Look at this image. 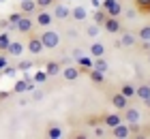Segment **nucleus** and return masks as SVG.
Wrapping results in <instances>:
<instances>
[{
	"instance_id": "ea45409f",
	"label": "nucleus",
	"mask_w": 150,
	"mask_h": 139,
	"mask_svg": "<svg viewBox=\"0 0 150 139\" xmlns=\"http://www.w3.org/2000/svg\"><path fill=\"white\" fill-rule=\"evenodd\" d=\"M144 105H146V107H150V96H148V99L144 101Z\"/></svg>"
},
{
	"instance_id": "4c0bfd02",
	"label": "nucleus",
	"mask_w": 150,
	"mask_h": 139,
	"mask_svg": "<svg viewBox=\"0 0 150 139\" xmlns=\"http://www.w3.org/2000/svg\"><path fill=\"white\" fill-rule=\"evenodd\" d=\"M4 66H6V58H4V56H0V71H2Z\"/></svg>"
},
{
	"instance_id": "79ce46f5",
	"label": "nucleus",
	"mask_w": 150,
	"mask_h": 139,
	"mask_svg": "<svg viewBox=\"0 0 150 139\" xmlns=\"http://www.w3.org/2000/svg\"><path fill=\"white\" fill-rule=\"evenodd\" d=\"M0 2H2V0H0Z\"/></svg>"
},
{
	"instance_id": "ddd939ff",
	"label": "nucleus",
	"mask_w": 150,
	"mask_h": 139,
	"mask_svg": "<svg viewBox=\"0 0 150 139\" xmlns=\"http://www.w3.org/2000/svg\"><path fill=\"white\" fill-rule=\"evenodd\" d=\"M101 122H103V126L105 128H112V126H116V124H120L122 122V116L120 114H105V116H101Z\"/></svg>"
},
{
	"instance_id": "a211bd4d",
	"label": "nucleus",
	"mask_w": 150,
	"mask_h": 139,
	"mask_svg": "<svg viewBox=\"0 0 150 139\" xmlns=\"http://www.w3.org/2000/svg\"><path fill=\"white\" fill-rule=\"evenodd\" d=\"M88 54H90L92 58H101V56H105V45L99 43V41H94L90 45V49H88Z\"/></svg>"
},
{
	"instance_id": "7c9ffc66",
	"label": "nucleus",
	"mask_w": 150,
	"mask_h": 139,
	"mask_svg": "<svg viewBox=\"0 0 150 139\" xmlns=\"http://www.w3.org/2000/svg\"><path fill=\"white\" fill-rule=\"evenodd\" d=\"M35 2H37L39 9H50V6H54V2H56V0H35Z\"/></svg>"
},
{
	"instance_id": "412c9836",
	"label": "nucleus",
	"mask_w": 150,
	"mask_h": 139,
	"mask_svg": "<svg viewBox=\"0 0 150 139\" xmlns=\"http://www.w3.org/2000/svg\"><path fill=\"white\" fill-rule=\"evenodd\" d=\"M120 92L125 94L129 101H131L133 96H135V86H133V83H122V86H120Z\"/></svg>"
},
{
	"instance_id": "423d86ee",
	"label": "nucleus",
	"mask_w": 150,
	"mask_h": 139,
	"mask_svg": "<svg viewBox=\"0 0 150 139\" xmlns=\"http://www.w3.org/2000/svg\"><path fill=\"white\" fill-rule=\"evenodd\" d=\"M101 28H103L105 32H110V34H118L122 30V24H120L118 17H110V15H107V19L101 24Z\"/></svg>"
},
{
	"instance_id": "a878e982",
	"label": "nucleus",
	"mask_w": 150,
	"mask_h": 139,
	"mask_svg": "<svg viewBox=\"0 0 150 139\" xmlns=\"http://www.w3.org/2000/svg\"><path fill=\"white\" fill-rule=\"evenodd\" d=\"M47 137H50V139H60V137H62V128L52 124V126L47 128Z\"/></svg>"
},
{
	"instance_id": "c756f323",
	"label": "nucleus",
	"mask_w": 150,
	"mask_h": 139,
	"mask_svg": "<svg viewBox=\"0 0 150 139\" xmlns=\"http://www.w3.org/2000/svg\"><path fill=\"white\" fill-rule=\"evenodd\" d=\"M24 15V13H11V15H9V19H6V22H9V28H13V30H15V24L19 22V17H22Z\"/></svg>"
},
{
	"instance_id": "a19ab883",
	"label": "nucleus",
	"mask_w": 150,
	"mask_h": 139,
	"mask_svg": "<svg viewBox=\"0 0 150 139\" xmlns=\"http://www.w3.org/2000/svg\"><path fill=\"white\" fill-rule=\"evenodd\" d=\"M148 62H150V56H148Z\"/></svg>"
},
{
	"instance_id": "7ed1b4c3",
	"label": "nucleus",
	"mask_w": 150,
	"mask_h": 139,
	"mask_svg": "<svg viewBox=\"0 0 150 139\" xmlns=\"http://www.w3.org/2000/svg\"><path fill=\"white\" fill-rule=\"evenodd\" d=\"M101 9H103L110 17H120L122 15V4H120V0H103L101 2Z\"/></svg>"
},
{
	"instance_id": "b1692460",
	"label": "nucleus",
	"mask_w": 150,
	"mask_h": 139,
	"mask_svg": "<svg viewBox=\"0 0 150 139\" xmlns=\"http://www.w3.org/2000/svg\"><path fill=\"white\" fill-rule=\"evenodd\" d=\"M137 39H139V41H144V43H146V41H150V24L142 26L139 30H137Z\"/></svg>"
},
{
	"instance_id": "f704fd0d",
	"label": "nucleus",
	"mask_w": 150,
	"mask_h": 139,
	"mask_svg": "<svg viewBox=\"0 0 150 139\" xmlns=\"http://www.w3.org/2000/svg\"><path fill=\"white\" fill-rule=\"evenodd\" d=\"M99 122H101V118H88V124H90V126H97Z\"/></svg>"
},
{
	"instance_id": "f03ea898",
	"label": "nucleus",
	"mask_w": 150,
	"mask_h": 139,
	"mask_svg": "<svg viewBox=\"0 0 150 139\" xmlns=\"http://www.w3.org/2000/svg\"><path fill=\"white\" fill-rule=\"evenodd\" d=\"M26 49H28V54H32V56H39V54H43V52H45V47H43V43H41V37H39V34H35V32H30V34H28V41H26Z\"/></svg>"
},
{
	"instance_id": "9d476101",
	"label": "nucleus",
	"mask_w": 150,
	"mask_h": 139,
	"mask_svg": "<svg viewBox=\"0 0 150 139\" xmlns=\"http://www.w3.org/2000/svg\"><path fill=\"white\" fill-rule=\"evenodd\" d=\"M52 15H54V19H69L71 17V9L69 6H64V4H54V9H52Z\"/></svg>"
},
{
	"instance_id": "bb28decb",
	"label": "nucleus",
	"mask_w": 150,
	"mask_h": 139,
	"mask_svg": "<svg viewBox=\"0 0 150 139\" xmlns=\"http://www.w3.org/2000/svg\"><path fill=\"white\" fill-rule=\"evenodd\" d=\"M9 43H11V34L9 32H2V34H0V52H6Z\"/></svg>"
},
{
	"instance_id": "393cba45",
	"label": "nucleus",
	"mask_w": 150,
	"mask_h": 139,
	"mask_svg": "<svg viewBox=\"0 0 150 139\" xmlns=\"http://www.w3.org/2000/svg\"><path fill=\"white\" fill-rule=\"evenodd\" d=\"M99 32H101V26H99V24H88V26H86V34H88L90 39H97Z\"/></svg>"
},
{
	"instance_id": "0eeeda50",
	"label": "nucleus",
	"mask_w": 150,
	"mask_h": 139,
	"mask_svg": "<svg viewBox=\"0 0 150 139\" xmlns=\"http://www.w3.org/2000/svg\"><path fill=\"white\" fill-rule=\"evenodd\" d=\"M62 79H67V81H75V79H79V75H81V68L79 66H75V64H67V66H62Z\"/></svg>"
},
{
	"instance_id": "dca6fc26",
	"label": "nucleus",
	"mask_w": 150,
	"mask_h": 139,
	"mask_svg": "<svg viewBox=\"0 0 150 139\" xmlns=\"http://www.w3.org/2000/svg\"><path fill=\"white\" fill-rule=\"evenodd\" d=\"M71 17L75 19V22H86V19H88L86 6H73V9H71Z\"/></svg>"
},
{
	"instance_id": "9b49d317",
	"label": "nucleus",
	"mask_w": 150,
	"mask_h": 139,
	"mask_svg": "<svg viewBox=\"0 0 150 139\" xmlns=\"http://www.w3.org/2000/svg\"><path fill=\"white\" fill-rule=\"evenodd\" d=\"M24 52H26V43H22V41H11L6 47V54H11L13 58H19Z\"/></svg>"
},
{
	"instance_id": "f257e3e1",
	"label": "nucleus",
	"mask_w": 150,
	"mask_h": 139,
	"mask_svg": "<svg viewBox=\"0 0 150 139\" xmlns=\"http://www.w3.org/2000/svg\"><path fill=\"white\" fill-rule=\"evenodd\" d=\"M39 37H41V43H43L45 49H56L60 45V32H56V30H45Z\"/></svg>"
},
{
	"instance_id": "6e6552de",
	"label": "nucleus",
	"mask_w": 150,
	"mask_h": 139,
	"mask_svg": "<svg viewBox=\"0 0 150 139\" xmlns=\"http://www.w3.org/2000/svg\"><path fill=\"white\" fill-rule=\"evenodd\" d=\"M110 103L114 105V109H118V111H122L125 107H129V99L122 92H114L112 96H110Z\"/></svg>"
},
{
	"instance_id": "20e7f679",
	"label": "nucleus",
	"mask_w": 150,
	"mask_h": 139,
	"mask_svg": "<svg viewBox=\"0 0 150 139\" xmlns=\"http://www.w3.org/2000/svg\"><path fill=\"white\" fill-rule=\"evenodd\" d=\"M54 22V15H52V11H47V9H39L37 11V17H35V26L39 28H50Z\"/></svg>"
},
{
	"instance_id": "f3484780",
	"label": "nucleus",
	"mask_w": 150,
	"mask_h": 139,
	"mask_svg": "<svg viewBox=\"0 0 150 139\" xmlns=\"http://www.w3.org/2000/svg\"><path fill=\"white\" fill-rule=\"evenodd\" d=\"M135 96H137L139 101H146L150 96V83H139V86H135Z\"/></svg>"
},
{
	"instance_id": "4468645a",
	"label": "nucleus",
	"mask_w": 150,
	"mask_h": 139,
	"mask_svg": "<svg viewBox=\"0 0 150 139\" xmlns=\"http://www.w3.org/2000/svg\"><path fill=\"white\" fill-rule=\"evenodd\" d=\"M39 6L35 0H19V13H24V15H32V13H37Z\"/></svg>"
},
{
	"instance_id": "72a5a7b5",
	"label": "nucleus",
	"mask_w": 150,
	"mask_h": 139,
	"mask_svg": "<svg viewBox=\"0 0 150 139\" xmlns=\"http://www.w3.org/2000/svg\"><path fill=\"white\" fill-rule=\"evenodd\" d=\"M94 135H97V137H103V135H105V128L97 124V126H94Z\"/></svg>"
},
{
	"instance_id": "39448f33",
	"label": "nucleus",
	"mask_w": 150,
	"mask_h": 139,
	"mask_svg": "<svg viewBox=\"0 0 150 139\" xmlns=\"http://www.w3.org/2000/svg\"><path fill=\"white\" fill-rule=\"evenodd\" d=\"M32 28H35V19H32L30 15H22V17H19V22L15 24V30L19 34H30Z\"/></svg>"
},
{
	"instance_id": "f8f14e48",
	"label": "nucleus",
	"mask_w": 150,
	"mask_h": 139,
	"mask_svg": "<svg viewBox=\"0 0 150 139\" xmlns=\"http://www.w3.org/2000/svg\"><path fill=\"white\" fill-rule=\"evenodd\" d=\"M60 71H62V62H58V60H47L45 62L47 77H56V75H60Z\"/></svg>"
},
{
	"instance_id": "4be33fe9",
	"label": "nucleus",
	"mask_w": 150,
	"mask_h": 139,
	"mask_svg": "<svg viewBox=\"0 0 150 139\" xmlns=\"http://www.w3.org/2000/svg\"><path fill=\"white\" fill-rule=\"evenodd\" d=\"M135 6H137L139 13H144V15H148L150 13V0H133Z\"/></svg>"
},
{
	"instance_id": "6ab92c4d",
	"label": "nucleus",
	"mask_w": 150,
	"mask_h": 139,
	"mask_svg": "<svg viewBox=\"0 0 150 139\" xmlns=\"http://www.w3.org/2000/svg\"><path fill=\"white\" fill-rule=\"evenodd\" d=\"M92 68H94V71H101V73H107L110 64H107L105 56H101V58H92Z\"/></svg>"
},
{
	"instance_id": "5701e85b",
	"label": "nucleus",
	"mask_w": 150,
	"mask_h": 139,
	"mask_svg": "<svg viewBox=\"0 0 150 139\" xmlns=\"http://www.w3.org/2000/svg\"><path fill=\"white\" fill-rule=\"evenodd\" d=\"M88 75H90V79L94 83H103L105 81V73H101V71H94V68H88Z\"/></svg>"
},
{
	"instance_id": "2f4dec72",
	"label": "nucleus",
	"mask_w": 150,
	"mask_h": 139,
	"mask_svg": "<svg viewBox=\"0 0 150 139\" xmlns=\"http://www.w3.org/2000/svg\"><path fill=\"white\" fill-rule=\"evenodd\" d=\"M45 79H47V73H45V71H39V73L35 75V83H43Z\"/></svg>"
},
{
	"instance_id": "cd10ccee",
	"label": "nucleus",
	"mask_w": 150,
	"mask_h": 139,
	"mask_svg": "<svg viewBox=\"0 0 150 139\" xmlns=\"http://www.w3.org/2000/svg\"><path fill=\"white\" fill-rule=\"evenodd\" d=\"M105 19H107V13L101 9V6H99V11L94 9V24H99V26H101V24L105 22Z\"/></svg>"
},
{
	"instance_id": "473e14b6",
	"label": "nucleus",
	"mask_w": 150,
	"mask_h": 139,
	"mask_svg": "<svg viewBox=\"0 0 150 139\" xmlns=\"http://www.w3.org/2000/svg\"><path fill=\"white\" fill-rule=\"evenodd\" d=\"M17 68H22V71H28V68H32V60H22Z\"/></svg>"
},
{
	"instance_id": "58836bf2",
	"label": "nucleus",
	"mask_w": 150,
	"mask_h": 139,
	"mask_svg": "<svg viewBox=\"0 0 150 139\" xmlns=\"http://www.w3.org/2000/svg\"><path fill=\"white\" fill-rule=\"evenodd\" d=\"M90 4L94 6V9H99V6H101V0H90Z\"/></svg>"
},
{
	"instance_id": "c9c22d12",
	"label": "nucleus",
	"mask_w": 150,
	"mask_h": 139,
	"mask_svg": "<svg viewBox=\"0 0 150 139\" xmlns=\"http://www.w3.org/2000/svg\"><path fill=\"white\" fill-rule=\"evenodd\" d=\"M79 56H84V52H81V49H79V47H77V49H73V60H77V58H79Z\"/></svg>"
},
{
	"instance_id": "aec40b11",
	"label": "nucleus",
	"mask_w": 150,
	"mask_h": 139,
	"mask_svg": "<svg viewBox=\"0 0 150 139\" xmlns=\"http://www.w3.org/2000/svg\"><path fill=\"white\" fill-rule=\"evenodd\" d=\"M120 45H122V47H131V45H135V34H131V32H122V34H120Z\"/></svg>"
},
{
	"instance_id": "1a4fd4ad",
	"label": "nucleus",
	"mask_w": 150,
	"mask_h": 139,
	"mask_svg": "<svg viewBox=\"0 0 150 139\" xmlns=\"http://www.w3.org/2000/svg\"><path fill=\"white\" fill-rule=\"evenodd\" d=\"M122 111H125L122 120H127L129 124H137V122L142 120V114H139V109H135V107H125Z\"/></svg>"
},
{
	"instance_id": "c85d7f7f",
	"label": "nucleus",
	"mask_w": 150,
	"mask_h": 139,
	"mask_svg": "<svg viewBox=\"0 0 150 139\" xmlns=\"http://www.w3.org/2000/svg\"><path fill=\"white\" fill-rule=\"evenodd\" d=\"M77 62H79V66H84L81 71H88V68H92V58H88V56H79Z\"/></svg>"
},
{
	"instance_id": "2eb2a0df",
	"label": "nucleus",
	"mask_w": 150,
	"mask_h": 139,
	"mask_svg": "<svg viewBox=\"0 0 150 139\" xmlns=\"http://www.w3.org/2000/svg\"><path fill=\"white\" fill-rule=\"evenodd\" d=\"M112 131V135L114 137H118V139H125V137H129V135H131V126H129V124H116V126H112L110 128Z\"/></svg>"
},
{
	"instance_id": "e433bc0d",
	"label": "nucleus",
	"mask_w": 150,
	"mask_h": 139,
	"mask_svg": "<svg viewBox=\"0 0 150 139\" xmlns=\"http://www.w3.org/2000/svg\"><path fill=\"white\" fill-rule=\"evenodd\" d=\"M2 73H4V75H13V73H15V68H13V66H4Z\"/></svg>"
}]
</instances>
